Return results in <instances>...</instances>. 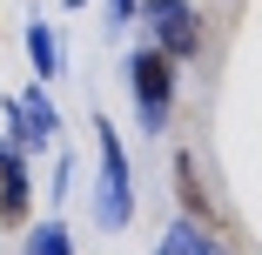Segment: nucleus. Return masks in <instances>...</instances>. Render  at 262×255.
Segmentation results:
<instances>
[{"instance_id":"2","label":"nucleus","mask_w":262,"mask_h":255,"mask_svg":"<svg viewBox=\"0 0 262 255\" xmlns=\"http://www.w3.org/2000/svg\"><path fill=\"white\" fill-rule=\"evenodd\" d=\"M128 101H135L141 134H162V128L175 121V61H168V54H155L148 40L128 54Z\"/></svg>"},{"instance_id":"3","label":"nucleus","mask_w":262,"mask_h":255,"mask_svg":"<svg viewBox=\"0 0 262 255\" xmlns=\"http://www.w3.org/2000/svg\"><path fill=\"white\" fill-rule=\"evenodd\" d=\"M135 20H148V47H155V54H168L175 67L202 61V14L188 7V0H148Z\"/></svg>"},{"instance_id":"9","label":"nucleus","mask_w":262,"mask_h":255,"mask_svg":"<svg viewBox=\"0 0 262 255\" xmlns=\"http://www.w3.org/2000/svg\"><path fill=\"white\" fill-rule=\"evenodd\" d=\"M20 255H74L68 222H61V215H40V222L27 228V242H20Z\"/></svg>"},{"instance_id":"1","label":"nucleus","mask_w":262,"mask_h":255,"mask_svg":"<svg viewBox=\"0 0 262 255\" xmlns=\"http://www.w3.org/2000/svg\"><path fill=\"white\" fill-rule=\"evenodd\" d=\"M94 161H101V175H94V222L101 228H128L135 222V168H128L121 134L101 114H94Z\"/></svg>"},{"instance_id":"4","label":"nucleus","mask_w":262,"mask_h":255,"mask_svg":"<svg viewBox=\"0 0 262 255\" xmlns=\"http://www.w3.org/2000/svg\"><path fill=\"white\" fill-rule=\"evenodd\" d=\"M7 128H14V148H54V134H61V108L47 101V87L34 81L27 94H7Z\"/></svg>"},{"instance_id":"11","label":"nucleus","mask_w":262,"mask_h":255,"mask_svg":"<svg viewBox=\"0 0 262 255\" xmlns=\"http://www.w3.org/2000/svg\"><path fill=\"white\" fill-rule=\"evenodd\" d=\"M68 7H88V0H68Z\"/></svg>"},{"instance_id":"5","label":"nucleus","mask_w":262,"mask_h":255,"mask_svg":"<svg viewBox=\"0 0 262 255\" xmlns=\"http://www.w3.org/2000/svg\"><path fill=\"white\" fill-rule=\"evenodd\" d=\"M34 208V175H27V148L0 141V222H27Z\"/></svg>"},{"instance_id":"6","label":"nucleus","mask_w":262,"mask_h":255,"mask_svg":"<svg viewBox=\"0 0 262 255\" xmlns=\"http://www.w3.org/2000/svg\"><path fill=\"white\" fill-rule=\"evenodd\" d=\"M175 195H182V215H188L195 228H208V235H222V242H229V222L215 215V201H208V188L195 181V155H188V148L175 155Z\"/></svg>"},{"instance_id":"10","label":"nucleus","mask_w":262,"mask_h":255,"mask_svg":"<svg viewBox=\"0 0 262 255\" xmlns=\"http://www.w3.org/2000/svg\"><path fill=\"white\" fill-rule=\"evenodd\" d=\"M135 14H141V0H108V27H128Z\"/></svg>"},{"instance_id":"8","label":"nucleus","mask_w":262,"mask_h":255,"mask_svg":"<svg viewBox=\"0 0 262 255\" xmlns=\"http://www.w3.org/2000/svg\"><path fill=\"white\" fill-rule=\"evenodd\" d=\"M27 61H34V74H40V87L61 74V40H54V20H27Z\"/></svg>"},{"instance_id":"7","label":"nucleus","mask_w":262,"mask_h":255,"mask_svg":"<svg viewBox=\"0 0 262 255\" xmlns=\"http://www.w3.org/2000/svg\"><path fill=\"white\" fill-rule=\"evenodd\" d=\"M155 255H222V235H208V228H195L188 215H175L168 235L155 242Z\"/></svg>"}]
</instances>
